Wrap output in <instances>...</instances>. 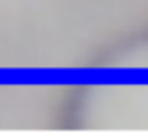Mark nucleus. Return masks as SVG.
I'll return each instance as SVG.
<instances>
[]
</instances>
